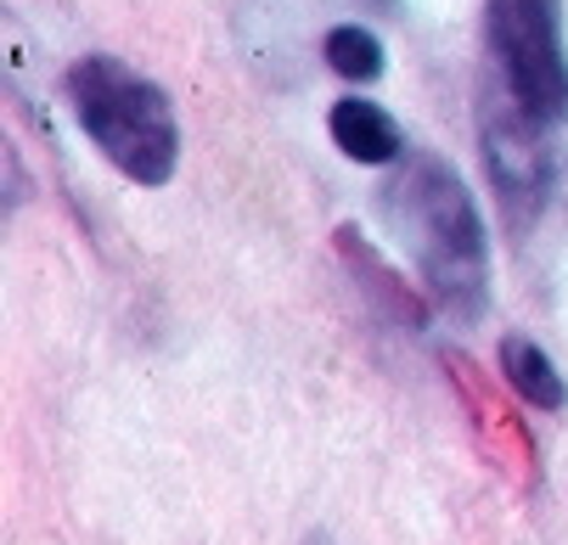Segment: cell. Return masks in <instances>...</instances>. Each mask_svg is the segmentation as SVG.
Instances as JSON below:
<instances>
[{"instance_id": "cell-1", "label": "cell", "mask_w": 568, "mask_h": 545, "mask_svg": "<svg viewBox=\"0 0 568 545\" xmlns=\"http://www.w3.org/2000/svg\"><path fill=\"white\" fill-rule=\"evenodd\" d=\"M377 208L394 248L417 270L428 304L445 321L473 327L490 316V230L467 181L439 152H405L377 192Z\"/></svg>"}, {"instance_id": "cell-7", "label": "cell", "mask_w": 568, "mask_h": 545, "mask_svg": "<svg viewBox=\"0 0 568 545\" xmlns=\"http://www.w3.org/2000/svg\"><path fill=\"white\" fill-rule=\"evenodd\" d=\"M321 56H327V68L338 73V80H349V85H372V80H383V68H388V51H383V40L366 23H333L327 34H321Z\"/></svg>"}, {"instance_id": "cell-2", "label": "cell", "mask_w": 568, "mask_h": 545, "mask_svg": "<svg viewBox=\"0 0 568 545\" xmlns=\"http://www.w3.org/2000/svg\"><path fill=\"white\" fill-rule=\"evenodd\" d=\"M62 91H68L73 124L85 130V141L124 181H135V186H170L175 181L181 124H175L164 85H152L124 56L91 51L68 68Z\"/></svg>"}, {"instance_id": "cell-3", "label": "cell", "mask_w": 568, "mask_h": 545, "mask_svg": "<svg viewBox=\"0 0 568 545\" xmlns=\"http://www.w3.org/2000/svg\"><path fill=\"white\" fill-rule=\"evenodd\" d=\"M490 91L540 124H568V23L562 0H484Z\"/></svg>"}, {"instance_id": "cell-4", "label": "cell", "mask_w": 568, "mask_h": 545, "mask_svg": "<svg viewBox=\"0 0 568 545\" xmlns=\"http://www.w3.org/2000/svg\"><path fill=\"white\" fill-rule=\"evenodd\" d=\"M478 146H484V169H490V186L501 192L507 214L513 219L540 214L551 186H557V130L529 119L524 107H513L507 96H496L484 85Z\"/></svg>"}, {"instance_id": "cell-6", "label": "cell", "mask_w": 568, "mask_h": 545, "mask_svg": "<svg viewBox=\"0 0 568 545\" xmlns=\"http://www.w3.org/2000/svg\"><path fill=\"white\" fill-rule=\"evenodd\" d=\"M496 360H501V377L513 382V394L529 405V411H562L568 405V382H562V371H557V360L535 343V338H524V332H507L501 338V349H496Z\"/></svg>"}, {"instance_id": "cell-5", "label": "cell", "mask_w": 568, "mask_h": 545, "mask_svg": "<svg viewBox=\"0 0 568 545\" xmlns=\"http://www.w3.org/2000/svg\"><path fill=\"white\" fill-rule=\"evenodd\" d=\"M327 135H333V146L344 152V158L361 164V169H394L405 152H412V146H405L399 119L383 102H366V96H338L333 113H327Z\"/></svg>"}]
</instances>
